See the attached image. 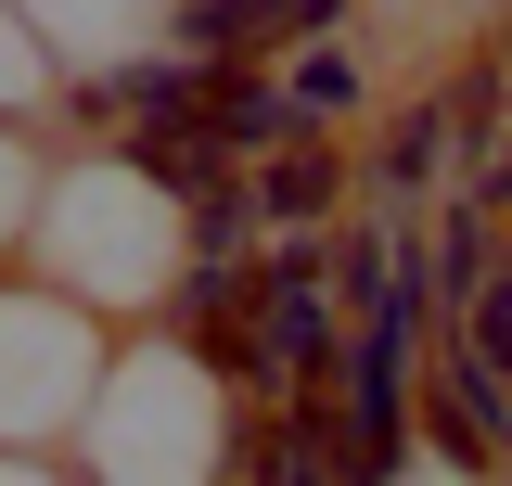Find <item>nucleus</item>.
Listing matches in <instances>:
<instances>
[{"label":"nucleus","instance_id":"nucleus-1","mask_svg":"<svg viewBox=\"0 0 512 486\" xmlns=\"http://www.w3.org/2000/svg\"><path fill=\"white\" fill-rule=\"evenodd\" d=\"M64 461L90 486H244L256 397L231 384L218 346H192V333H128Z\"/></svg>","mask_w":512,"mask_h":486},{"label":"nucleus","instance_id":"nucleus-6","mask_svg":"<svg viewBox=\"0 0 512 486\" xmlns=\"http://www.w3.org/2000/svg\"><path fill=\"white\" fill-rule=\"evenodd\" d=\"M346 154H333V128L320 141H295V154H269V167H244V192H256V231L269 243H333V218H346Z\"/></svg>","mask_w":512,"mask_h":486},{"label":"nucleus","instance_id":"nucleus-4","mask_svg":"<svg viewBox=\"0 0 512 486\" xmlns=\"http://www.w3.org/2000/svg\"><path fill=\"white\" fill-rule=\"evenodd\" d=\"M448 167H461V128H448V90H423V103H397L384 141L359 154V192H372V218H423L448 192Z\"/></svg>","mask_w":512,"mask_h":486},{"label":"nucleus","instance_id":"nucleus-11","mask_svg":"<svg viewBox=\"0 0 512 486\" xmlns=\"http://www.w3.org/2000/svg\"><path fill=\"white\" fill-rule=\"evenodd\" d=\"M0 486H90V474L52 461V448H0Z\"/></svg>","mask_w":512,"mask_h":486},{"label":"nucleus","instance_id":"nucleus-2","mask_svg":"<svg viewBox=\"0 0 512 486\" xmlns=\"http://www.w3.org/2000/svg\"><path fill=\"white\" fill-rule=\"evenodd\" d=\"M26 269L77 295L90 320H154L180 307V269H192V205L141 154L116 141H77L52 154V192H39V231H26Z\"/></svg>","mask_w":512,"mask_h":486},{"label":"nucleus","instance_id":"nucleus-5","mask_svg":"<svg viewBox=\"0 0 512 486\" xmlns=\"http://www.w3.org/2000/svg\"><path fill=\"white\" fill-rule=\"evenodd\" d=\"M26 26L64 52V77H103V64H141L167 52V26H180V0H26Z\"/></svg>","mask_w":512,"mask_h":486},{"label":"nucleus","instance_id":"nucleus-8","mask_svg":"<svg viewBox=\"0 0 512 486\" xmlns=\"http://www.w3.org/2000/svg\"><path fill=\"white\" fill-rule=\"evenodd\" d=\"M52 116H64V52L26 26V0H0V128L52 141Z\"/></svg>","mask_w":512,"mask_h":486},{"label":"nucleus","instance_id":"nucleus-7","mask_svg":"<svg viewBox=\"0 0 512 486\" xmlns=\"http://www.w3.org/2000/svg\"><path fill=\"white\" fill-rule=\"evenodd\" d=\"M205 141H218L231 167H269V154H295V141H320V128L295 116L282 64H244V77H218V103H205Z\"/></svg>","mask_w":512,"mask_h":486},{"label":"nucleus","instance_id":"nucleus-9","mask_svg":"<svg viewBox=\"0 0 512 486\" xmlns=\"http://www.w3.org/2000/svg\"><path fill=\"white\" fill-rule=\"evenodd\" d=\"M282 90H295V116H308V128H346L359 103H372V77H359V52H346V39L282 52Z\"/></svg>","mask_w":512,"mask_h":486},{"label":"nucleus","instance_id":"nucleus-3","mask_svg":"<svg viewBox=\"0 0 512 486\" xmlns=\"http://www.w3.org/2000/svg\"><path fill=\"white\" fill-rule=\"evenodd\" d=\"M116 371V320H90L77 295H52L39 269H0V448H77L90 397Z\"/></svg>","mask_w":512,"mask_h":486},{"label":"nucleus","instance_id":"nucleus-10","mask_svg":"<svg viewBox=\"0 0 512 486\" xmlns=\"http://www.w3.org/2000/svg\"><path fill=\"white\" fill-rule=\"evenodd\" d=\"M39 192H52V141H39V128H0V269H26Z\"/></svg>","mask_w":512,"mask_h":486}]
</instances>
